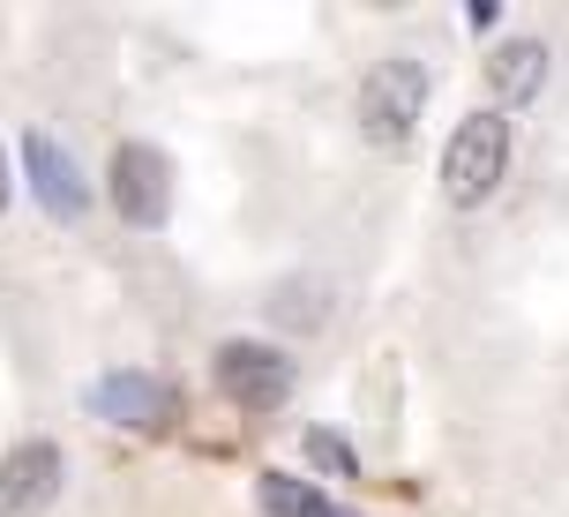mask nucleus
<instances>
[{"label":"nucleus","instance_id":"9d476101","mask_svg":"<svg viewBox=\"0 0 569 517\" xmlns=\"http://www.w3.org/2000/svg\"><path fill=\"white\" fill-rule=\"evenodd\" d=\"M270 322H284V330H322L330 322V286L322 278H284L270 292Z\"/></svg>","mask_w":569,"mask_h":517},{"label":"nucleus","instance_id":"f257e3e1","mask_svg":"<svg viewBox=\"0 0 569 517\" xmlns=\"http://www.w3.org/2000/svg\"><path fill=\"white\" fill-rule=\"evenodd\" d=\"M427 90H435L427 60H412V53L375 60L368 83H360V128H368V143H382V150L412 143V128H420V113H427Z\"/></svg>","mask_w":569,"mask_h":517},{"label":"nucleus","instance_id":"20e7f679","mask_svg":"<svg viewBox=\"0 0 569 517\" xmlns=\"http://www.w3.org/2000/svg\"><path fill=\"white\" fill-rule=\"evenodd\" d=\"M210 375H218V390H226L240 412H278L284 398H292V360H284L278 345L262 338H226L218 345V360H210Z\"/></svg>","mask_w":569,"mask_h":517},{"label":"nucleus","instance_id":"0eeeda50","mask_svg":"<svg viewBox=\"0 0 569 517\" xmlns=\"http://www.w3.org/2000/svg\"><path fill=\"white\" fill-rule=\"evenodd\" d=\"M23 172H30V196L46 202L53 218H68V226H76V218L90 210V180H83V166H76V158H68V150L46 136V128H30V136H23Z\"/></svg>","mask_w":569,"mask_h":517},{"label":"nucleus","instance_id":"f8f14e48","mask_svg":"<svg viewBox=\"0 0 569 517\" xmlns=\"http://www.w3.org/2000/svg\"><path fill=\"white\" fill-rule=\"evenodd\" d=\"M8 196H16V180H8V150H0V210H8Z\"/></svg>","mask_w":569,"mask_h":517},{"label":"nucleus","instance_id":"423d86ee","mask_svg":"<svg viewBox=\"0 0 569 517\" xmlns=\"http://www.w3.org/2000/svg\"><path fill=\"white\" fill-rule=\"evenodd\" d=\"M60 480H68L60 443H46V435L16 443V450L0 458V517H38V510H53Z\"/></svg>","mask_w":569,"mask_h":517},{"label":"nucleus","instance_id":"39448f33","mask_svg":"<svg viewBox=\"0 0 569 517\" xmlns=\"http://www.w3.org/2000/svg\"><path fill=\"white\" fill-rule=\"evenodd\" d=\"M90 412L113 420V428H136V435H158L180 420V390L166 375H142V368H120V375H98L90 382Z\"/></svg>","mask_w":569,"mask_h":517},{"label":"nucleus","instance_id":"f03ea898","mask_svg":"<svg viewBox=\"0 0 569 517\" xmlns=\"http://www.w3.org/2000/svg\"><path fill=\"white\" fill-rule=\"evenodd\" d=\"M502 172H510V120L502 113H465L457 136L442 143V196H450L457 210H480V202L502 188Z\"/></svg>","mask_w":569,"mask_h":517},{"label":"nucleus","instance_id":"7ed1b4c3","mask_svg":"<svg viewBox=\"0 0 569 517\" xmlns=\"http://www.w3.org/2000/svg\"><path fill=\"white\" fill-rule=\"evenodd\" d=\"M106 196L136 232H158L172 218V158L158 143H120L106 166Z\"/></svg>","mask_w":569,"mask_h":517},{"label":"nucleus","instance_id":"9b49d317","mask_svg":"<svg viewBox=\"0 0 569 517\" xmlns=\"http://www.w3.org/2000/svg\"><path fill=\"white\" fill-rule=\"evenodd\" d=\"M308 465H322L330 480H360V458H352V443L330 428H308Z\"/></svg>","mask_w":569,"mask_h":517},{"label":"nucleus","instance_id":"1a4fd4ad","mask_svg":"<svg viewBox=\"0 0 569 517\" xmlns=\"http://www.w3.org/2000/svg\"><path fill=\"white\" fill-rule=\"evenodd\" d=\"M256 503H262V517H352L338 495L308 488V480H292V473H262V480H256Z\"/></svg>","mask_w":569,"mask_h":517},{"label":"nucleus","instance_id":"6e6552de","mask_svg":"<svg viewBox=\"0 0 569 517\" xmlns=\"http://www.w3.org/2000/svg\"><path fill=\"white\" fill-rule=\"evenodd\" d=\"M540 83H547V46H540V38H510V46L487 53V90H495L502 106L540 98Z\"/></svg>","mask_w":569,"mask_h":517}]
</instances>
